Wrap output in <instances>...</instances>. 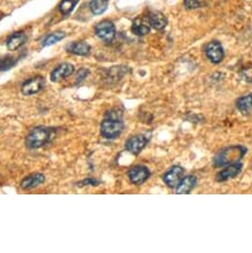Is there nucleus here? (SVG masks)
<instances>
[{
	"mask_svg": "<svg viewBox=\"0 0 252 253\" xmlns=\"http://www.w3.org/2000/svg\"><path fill=\"white\" fill-rule=\"evenodd\" d=\"M124 129V123L122 120V112L117 110L109 112L106 115V119L100 125V133L107 139L117 138Z\"/></svg>",
	"mask_w": 252,
	"mask_h": 253,
	"instance_id": "obj_1",
	"label": "nucleus"
},
{
	"mask_svg": "<svg viewBox=\"0 0 252 253\" xmlns=\"http://www.w3.org/2000/svg\"><path fill=\"white\" fill-rule=\"evenodd\" d=\"M246 154V148L241 145L230 146L223 149L214 158V165L216 167H223L234 163H238L240 159Z\"/></svg>",
	"mask_w": 252,
	"mask_h": 253,
	"instance_id": "obj_2",
	"label": "nucleus"
},
{
	"mask_svg": "<svg viewBox=\"0 0 252 253\" xmlns=\"http://www.w3.org/2000/svg\"><path fill=\"white\" fill-rule=\"evenodd\" d=\"M53 134V129L38 126L31 130V132L26 137V145L30 149H38L46 145L50 139H51Z\"/></svg>",
	"mask_w": 252,
	"mask_h": 253,
	"instance_id": "obj_3",
	"label": "nucleus"
},
{
	"mask_svg": "<svg viewBox=\"0 0 252 253\" xmlns=\"http://www.w3.org/2000/svg\"><path fill=\"white\" fill-rule=\"evenodd\" d=\"M96 36L105 42H112L115 37V26L110 20H104L95 26Z\"/></svg>",
	"mask_w": 252,
	"mask_h": 253,
	"instance_id": "obj_4",
	"label": "nucleus"
},
{
	"mask_svg": "<svg viewBox=\"0 0 252 253\" xmlns=\"http://www.w3.org/2000/svg\"><path fill=\"white\" fill-rule=\"evenodd\" d=\"M206 55L213 64H220L224 58V51L222 44L218 41L209 43L206 47Z\"/></svg>",
	"mask_w": 252,
	"mask_h": 253,
	"instance_id": "obj_5",
	"label": "nucleus"
},
{
	"mask_svg": "<svg viewBox=\"0 0 252 253\" xmlns=\"http://www.w3.org/2000/svg\"><path fill=\"white\" fill-rule=\"evenodd\" d=\"M46 85V81L43 77L38 76L28 80L22 85V93L24 95H32L40 92Z\"/></svg>",
	"mask_w": 252,
	"mask_h": 253,
	"instance_id": "obj_6",
	"label": "nucleus"
},
{
	"mask_svg": "<svg viewBox=\"0 0 252 253\" xmlns=\"http://www.w3.org/2000/svg\"><path fill=\"white\" fill-rule=\"evenodd\" d=\"M150 171L145 166H135L128 171V178L132 184L142 185L150 178Z\"/></svg>",
	"mask_w": 252,
	"mask_h": 253,
	"instance_id": "obj_7",
	"label": "nucleus"
},
{
	"mask_svg": "<svg viewBox=\"0 0 252 253\" xmlns=\"http://www.w3.org/2000/svg\"><path fill=\"white\" fill-rule=\"evenodd\" d=\"M148 143V138H146L144 135H135L130 137L126 143H125V148L130 153L134 155L140 154V152L145 148V146Z\"/></svg>",
	"mask_w": 252,
	"mask_h": 253,
	"instance_id": "obj_8",
	"label": "nucleus"
},
{
	"mask_svg": "<svg viewBox=\"0 0 252 253\" xmlns=\"http://www.w3.org/2000/svg\"><path fill=\"white\" fill-rule=\"evenodd\" d=\"M183 175H184V169L182 167L173 166L170 170H168L164 174L163 181L169 188H175L183 179Z\"/></svg>",
	"mask_w": 252,
	"mask_h": 253,
	"instance_id": "obj_9",
	"label": "nucleus"
},
{
	"mask_svg": "<svg viewBox=\"0 0 252 253\" xmlns=\"http://www.w3.org/2000/svg\"><path fill=\"white\" fill-rule=\"evenodd\" d=\"M241 170H242V164L239 162L227 165L226 168H224V170H222L221 172H219L217 174L216 181L217 182H225L229 179L236 177L241 172Z\"/></svg>",
	"mask_w": 252,
	"mask_h": 253,
	"instance_id": "obj_10",
	"label": "nucleus"
},
{
	"mask_svg": "<svg viewBox=\"0 0 252 253\" xmlns=\"http://www.w3.org/2000/svg\"><path fill=\"white\" fill-rule=\"evenodd\" d=\"M75 72V67L72 64L64 63L59 65L52 73H51V81L56 83L59 81H62L64 79H67Z\"/></svg>",
	"mask_w": 252,
	"mask_h": 253,
	"instance_id": "obj_11",
	"label": "nucleus"
},
{
	"mask_svg": "<svg viewBox=\"0 0 252 253\" xmlns=\"http://www.w3.org/2000/svg\"><path fill=\"white\" fill-rule=\"evenodd\" d=\"M151 30V24L148 17H137L132 23V31L137 36H144Z\"/></svg>",
	"mask_w": 252,
	"mask_h": 253,
	"instance_id": "obj_12",
	"label": "nucleus"
},
{
	"mask_svg": "<svg viewBox=\"0 0 252 253\" xmlns=\"http://www.w3.org/2000/svg\"><path fill=\"white\" fill-rule=\"evenodd\" d=\"M151 27H153L156 30H163L167 26V18L160 11H151L147 16Z\"/></svg>",
	"mask_w": 252,
	"mask_h": 253,
	"instance_id": "obj_13",
	"label": "nucleus"
},
{
	"mask_svg": "<svg viewBox=\"0 0 252 253\" xmlns=\"http://www.w3.org/2000/svg\"><path fill=\"white\" fill-rule=\"evenodd\" d=\"M196 178L195 176H187L183 178L176 188V194L185 195L190 194L196 185Z\"/></svg>",
	"mask_w": 252,
	"mask_h": 253,
	"instance_id": "obj_14",
	"label": "nucleus"
},
{
	"mask_svg": "<svg viewBox=\"0 0 252 253\" xmlns=\"http://www.w3.org/2000/svg\"><path fill=\"white\" fill-rule=\"evenodd\" d=\"M45 182V176L41 173H34L27 176L21 182V188L23 190H30L38 187Z\"/></svg>",
	"mask_w": 252,
	"mask_h": 253,
	"instance_id": "obj_15",
	"label": "nucleus"
},
{
	"mask_svg": "<svg viewBox=\"0 0 252 253\" xmlns=\"http://www.w3.org/2000/svg\"><path fill=\"white\" fill-rule=\"evenodd\" d=\"M90 46L84 41L74 42L68 47V51L70 53L78 56H88L90 53Z\"/></svg>",
	"mask_w": 252,
	"mask_h": 253,
	"instance_id": "obj_16",
	"label": "nucleus"
},
{
	"mask_svg": "<svg viewBox=\"0 0 252 253\" xmlns=\"http://www.w3.org/2000/svg\"><path fill=\"white\" fill-rule=\"evenodd\" d=\"M236 108L243 114L248 115L252 112V93H248L236 100Z\"/></svg>",
	"mask_w": 252,
	"mask_h": 253,
	"instance_id": "obj_17",
	"label": "nucleus"
},
{
	"mask_svg": "<svg viewBox=\"0 0 252 253\" xmlns=\"http://www.w3.org/2000/svg\"><path fill=\"white\" fill-rule=\"evenodd\" d=\"M26 41H27V36L23 32H17L8 38L6 42V46L8 50L15 51L21 46H23L26 43Z\"/></svg>",
	"mask_w": 252,
	"mask_h": 253,
	"instance_id": "obj_18",
	"label": "nucleus"
},
{
	"mask_svg": "<svg viewBox=\"0 0 252 253\" xmlns=\"http://www.w3.org/2000/svg\"><path fill=\"white\" fill-rule=\"evenodd\" d=\"M109 6L108 0H90L89 9L94 15L103 14Z\"/></svg>",
	"mask_w": 252,
	"mask_h": 253,
	"instance_id": "obj_19",
	"label": "nucleus"
},
{
	"mask_svg": "<svg viewBox=\"0 0 252 253\" xmlns=\"http://www.w3.org/2000/svg\"><path fill=\"white\" fill-rule=\"evenodd\" d=\"M66 37V33L63 31H56L53 32L51 34H49L43 41L42 45L43 47H49V46H52L58 42H60L61 40H63Z\"/></svg>",
	"mask_w": 252,
	"mask_h": 253,
	"instance_id": "obj_20",
	"label": "nucleus"
},
{
	"mask_svg": "<svg viewBox=\"0 0 252 253\" xmlns=\"http://www.w3.org/2000/svg\"><path fill=\"white\" fill-rule=\"evenodd\" d=\"M80 0H62L61 3L59 4V10L63 15H69L76 5L79 3Z\"/></svg>",
	"mask_w": 252,
	"mask_h": 253,
	"instance_id": "obj_21",
	"label": "nucleus"
},
{
	"mask_svg": "<svg viewBox=\"0 0 252 253\" xmlns=\"http://www.w3.org/2000/svg\"><path fill=\"white\" fill-rule=\"evenodd\" d=\"M17 63V60L13 56H5L0 59V71L4 72L13 68Z\"/></svg>",
	"mask_w": 252,
	"mask_h": 253,
	"instance_id": "obj_22",
	"label": "nucleus"
},
{
	"mask_svg": "<svg viewBox=\"0 0 252 253\" xmlns=\"http://www.w3.org/2000/svg\"><path fill=\"white\" fill-rule=\"evenodd\" d=\"M184 3L187 9H196L200 7L199 0H184Z\"/></svg>",
	"mask_w": 252,
	"mask_h": 253,
	"instance_id": "obj_23",
	"label": "nucleus"
},
{
	"mask_svg": "<svg viewBox=\"0 0 252 253\" xmlns=\"http://www.w3.org/2000/svg\"><path fill=\"white\" fill-rule=\"evenodd\" d=\"M88 74H89V71H88V70H86V69H81V70L79 71V74H78L77 79H76L77 84L82 83V82L88 76Z\"/></svg>",
	"mask_w": 252,
	"mask_h": 253,
	"instance_id": "obj_24",
	"label": "nucleus"
},
{
	"mask_svg": "<svg viewBox=\"0 0 252 253\" xmlns=\"http://www.w3.org/2000/svg\"><path fill=\"white\" fill-rule=\"evenodd\" d=\"M96 185H98V182L96 180H94V179H86V180L81 182L79 186L84 187V186H96Z\"/></svg>",
	"mask_w": 252,
	"mask_h": 253,
	"instance_id": "obj_25",
	"label": "nucleus"
}]
</instances>
